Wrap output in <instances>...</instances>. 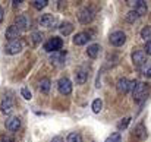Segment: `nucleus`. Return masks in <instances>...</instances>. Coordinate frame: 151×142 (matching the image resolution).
Here are the masks:
<instances>
[{"mask_svg":"<svg viewBox=\"0 0 151 142\" xmlns=\"http://www.w3.org/2000/svg\"><path fill=\"white\" fill-rule=\"evenodd\" d=\"M90 40H91V38H90V34H88V32H78V34L73 37V44H76V46H84V44H87Z\"/></svg>","mask_w":151,"mask_h":142,"instance_id":"12","label":"nucleus"},{"mask_svg":"<svg viewBox=\"0 0 151 142\" xmlns=\"http://www.w3.org/2000/svg\"><path fill=\"white\" fill-rule=\"evenodd\" d=\"M78 19H79L81 24H85V25H87V24H90V22L94 19V13H93V10H91L90 7H84V9L79 10Z\"/></svg>","mask_w":151,"mask_h":142,"instance_id":"7","label":"nucleus"},{"mask_svg":"<svg viewBox=\"0 0 151 142\" xmlns=\"http://www.w3.org/2000/svg\"><path fill=\"white\" fill-rule=\"evenodd\" d=\"M56 24V18L51 15V13H46L40 18V25L41 27H46V28H51L53 25Z\"/></svg>","mask_w":151,"mask_h":142,"instance_id":"14","label":"nucleus"},{"mask_svg":"<svg viewBox=\"0 0 151 142\" xmlns=\"http://www.w3.org/2000/svg\"><path fill=\"white\" fill-rule=\"evenodd\" d=\"M68 142H82V136L78 132H72L68 135Z\"/></svg>","mask_w":151,"mask_h":142,"instance_id":"23","label":"nucleus"},{"mask_svg":"<svg viewBox=\"0 0 151 142\" xmlns=\"http://www.w3.org/2000/svg\"><path fill=\"white\" fill-rule=\"evenodd\" d=\"M50 142H63V139H62L60 136H54V138H53Z\"/></svg>","mask_w":151,"mask_h":142,"instance_id":"34","label":"nucleus"},{"mask_svg":"<svg viewBox=\"0 0 151 142\" xmlns=\"http://www.w3.org/2000/svg\"><path fill=\"white\" fill-rule=\"evenodd\" d=\"M100 50L101 48L99 44H91V46L88 47V50H87V54H88V57H91V59H97Z\"/></svg>","mask_w":151,"mask_h":142,"instance_id":"19","label":"nucleus"},{"mask_svg":"<svg viewBox=\"0 0 151 142\" xmlns=\"http://www.w3.org/2000/svg\"><path fill=\"white\" fill-rule=\"evenodd\" d=\"M57 90H59V93L62 95H69L72 93V84H70V81H69L68 78L59 79V82H57Z\"/></svg>","mask_w":151,"mask_h":142,"instance_id":"6","label":"nucleus"},{"mask_svg":"<svg viewBox=\"0 0 151 142\" xmlns=\"http://www.w3.org/2000/svg\"><path fill=\"white\" fill-rule=\"evenodd\" d=\"M59 31L62 35H69L72 31H73V25L70 22H63L60 27H59Z\"/></svg>","mask_w":151,"mask_h":142,"instance_id":"18","label":"nucleus"},{"mask_svg":"<svg viewBox=\"0 0 151 142\" xmlns=\"http://www.w3.org/2000/svg\"><path fill=\"white\" fill-rule=\"evenodd\" d=\"M15 25L21 29V32L22 31H25L28 27H29V21H28V18L25 16V15H19L16 19H15Z\"/></svg>","mask_w":151,"mask_h":142,"instance_id":"16","label":"nucleus"},{"mask_svg":"<svg viewBox=\"0 0 151 142\" xmlns=\"http://www.w3.org/2000/svg\"><path fill=\"white\" fill-rule=\"evenodd\" d=\"M0 108H1V113H4V114H10L12 110H13V101H12V98H10V97H4L3 101H1Z\"/></svg>","mask_w":151,"mask_h":142,"instance_id":"13","label":"nucleus"},{"mask_svg":"<svg viewBox=\"0 0 151 142\" xmlns=\"http://www.w3.org/2000/svg\"><path fill=\"white\" fill-rule=\"evenodd\" d=\"M104 142H120V136H119V133H113L111 136H109Z\"/></svg>","mask_w":151,"mask_h":142,"instance_id":"31","label":"nucleus"},{"mask_svg":"<svg viewBox=\"0 0 151 142\" xmlns=\"http://www.w3.org/2000/svg\"><path fill=\"white\" fill-rule=\"evenodd\" d=\"M144 51H145V54H148V56H151V41H148V43H145V47H144Z\"/></svg>","mask_w":151,"mask_h":142,"instance_id":"33","label":"nucleus"},{"mask_svg":"<svg viewBox=\"0 0 151 142\" xmlns=\"http://www.w3.org/2000/svg\"><path fill=\"white\" fill-rule=\"evenodd\" d=\"M75 82H76L78 85L85 84V82H87V73H85L84 70H78V72L75 73Z\"/></svg>","mask_w":151,"mask_h":142,"instance_id":"20","label":"nucleus"},{"mask_svg":"<svg viewBox=\"0 0 151 142\" xmlns=\"http://www.w3.org/2000/svg\"><path fill=\"white\" fill-rule=\"evenodd\" d=\"M132 63L137 67H142L147 63V54H145V51L144 50H135L132 53Z\"/></svg>","mask_w":151,"mask_h":142,"instance_id":"5","label":"nucleus"},{"mask_svg":"<svg viewBox=\"0 0 151 142\" xmlns=\"http://www.w3.org/2000/svg\"><path fill=\"white\" fill-rule=\"evenodd\" d=\"M0 142H13V138L10 135H1L0 136Z\"/></svg>","mask_w":151,"mask_h":142,"instance_id":"32","label":"nucleus"},{"mask_svg":"<svg viewBox=\"0 0 151 142\" xmlns=\"http://www.w3.org/2000/svg\"><path fill=\"white\" fill-rule=\"evenodd\" d=\"M63 46V41H62V38H59V37H53L50 38L46 44H44V50L46 51H49V53H56V51H60V48Z\"/></svg>","mask_w":151,"mask_h":142,"instance_id":"4","label":"nucleus"},{"mask_svg":"<svg viewBox=\"0 0 151 142\" xmlns=\"http://www.w3.org/2000/svg\"><path fill=\"white\" fill-rule=\"evenodd\" d=\"M24 47V44H22V41L21 40H15V41H10L6 48H4V51L7 53V54H18L21 50Z\"/></svg>","mask_w":151,"mask_h":142,"instance_id":"10","label":"nucleus"},{"mask_svg":"<svg viewBox=\"0 0 151 142\" xmlns=\"http://www.w3.org/2000/svg\"><path fill=\"white\" fill-rule=\"evenodd\" d=\"M109 40H110V44H111V46H114V47H120V46L125 44V41H126V35H125V32H122V31H114V32L110 34Z\"/></svg>","mask_w":151,"mask_h":142,"instance_id":"3","label":"nucleus"},{"mask_svg":"<svg viewBox=\"0 0 151 142\" xmlns=\"http://www.w3.org/2000/svg\"><path fill=\"white\" fill-rule=\"evenodd\" d=\"M132 94H134L135 101H138V103L144 101V100L147 98V94H148V85L144 84V82H137V85H135Z\"/></svg>","mask_w":151,"mask_h":142,"instance_id":"1","label":"nucleus"},{"mask_svg":"<svg viewBox=\"0 0 151 142\" xmlns=\"http://www.w3.org/2000/svg\"><path fill=\"white\" fill-rule=\"evenodd\" d=\"M138 18H139V15H138V13H137L135 10H131V12H129V13L126 15V21H128L129 24H134V22H135V21L138 19Z\"/></svg>","mask_w":151,"mask_h":142,"instance_id":"25","label":"nucleus"},{"mask_svg":"<svg viewBox=\"0 0 151 142\" xmlns=\"http://www.w3.org/2000/svg\"><path fill=\"white\" fill-rule=\"evenodd\" d=\"M3 15H4V13H3V9L0 7V22L3 21Z\"/></svg>","mask_w":151,"mask_h":142,"instance_id":"36","label":"nucleus"},{"mask_svg":"<svg viewBox=\"0 0 151 142\" xmlns=\"http://www.w3.org/2000/svg\"><path fill=\"white\" fill-rule=\"evenodd\" d=\"M21 95H22L25 100H31V98H32V95H31L28 88H22V90H21Z\"/></svg>","mask_w":151,"mask_h":142,"instance_id":"30","label":"nucleus"},{"mask_svg":"<svg viewBox=\"0 0 151 142\" xmlns=\"http://www.w3.org/2000/svg\"><path fill=\"white\" fill-rule=\"evenodd\" d=\"M65 59H66V51H56V53H53V56H51V62L56 63V65L65 63Z\"/></svg>","mask_w":151,"mask_h":142,"instance_id":"17","label":"nucleus"},{"mask_svg":"<svg viewBox=\"0 0 151 142\" xmlns=\"http://www.w3.org/2000/svg\"><path fill=\"white\" fill-rule=\"evenodd\" d=\"M31 38H32V44H34V46H37L38 43H41V40H43V35H41L40 32H34V34L31 35Z\"/></svg>","mask_w":151,"mask_h":142,"instance_id":"29","label":"nucleus"},{"mask_svg":"<svg viewBox=\"0 0 151 142\" xmlns=\"http://www.w3.org/2000/svg\"><path fill=\"white\" fill-rule=\"evenodd\" d=\"M47 4H49V1H47V0H35V1H32V6H34L35 9H38V10L44 9Z\"/></svg>","mask_w":151,"mask_h":142,"instance_id":"24","label":"nucleus"},{"mask_svg":"<svg viewBox=\"0 0 151 142\" xmlns=\"http://www.w3.org/2000/svg\"><path fill=\"white\" fill-rule=\"evenodd\" d=\"M129 122H131V117H125L123 120H120V122H119V125H117V129H119V131H122V129H126V128H128V125H129Z\"/></svg>","mask_w":151,"mask_h":142,"instance_id":"27","label":"nucleus"},{"mask_svg":"<svg viewBox=\"0 0 151 142\" xmlns=\"http://www.w3.org/2000/svg\"><path fill=\"white\" fill-rule=\"evenodd\" d=\"M19 126H21V119L19 117H10V119L6 120V129L10 131V132L18 131Z\"/></svg>","mask_w":151,"mask_h":142,"instance_id":"15","label":"nucleus"},{"mask_svg":"<svg viewBox=\"0 0 151 142\" xmlns=\"http://www.w3.org/2000/svg\"><path fill=\"white\" fill-rule=\"evenodd\" d=\"M141 72H142V75H144V76L151 78V63H145V65H144V67L141 69Z\"/></svg>","mask_w":151,"mask_h":142,"instance_id":"28","label":"nucleus"},{"mask_svg":"<svg viewBox=\"0 0 151 142\" xmlns=\"http://www.w3.org/2000/svg\"><path fill=\"white\" fill-rule=\"evenodd\" d=\"M40 91L44 94H49V91H50V79L49 78H43L40 81Z\"/></svg>","mask_w":151,"mask_h":142,"instance_id":"21","label":"nucleus"},{"mask_svg":"<svg viewBox=\"0 0 151 142\" xmlns=\"http://www.w3.org/2000/svg\"><path fill=\"white\" fill-rule=\"evenodd\" d=\"M129 6H134L135 7V12L141 16V15H144V13H147V3L144 1V0H128L126 1Z\"/></svg>","mask_w":151,"mask_h":142,"instance_id":"8","label":"nucleus"},{"mask_svg":"<svg viewBox=\"0 0 151 142\" xmlns=\"http://www.w3.org/2000/svg\"><path fill=\"white\" fill-rule=\"evenodd\" d=\"M132 138H135L137 141H144L147 138V129H145L144 123H139L135 126V129L132 132Z\"/></svg>","mask_w":151,"mask_h":142,"instance_id":"9","label":"nucleus"},{"mask_svg":"<svg viewBox=\"0 0 151 142\" xmlns=\"http://www.w3.org/2000/svg\"><path fill=\"white\" fill-rule=\"evenodd\" d=\"M101 107H103V101H101L100 98H97V100L93 101V111H94V113H100Z\"/></svg>","mask_w":151,"mask_h":142,"instance_id":"26","label":"nucleus"},{"mask_svg":"<svg viewBox=\"0 0 151 142\" xmlns=\"http://www.w3.org/2000/svg\"><path fill=\"white\" fill-rule=\"evenodd\" d=\"M19 35H21V29H19L16 25H10V27L6 29V40H9V41L18 40Z\"/></svg>","mask_w":151,"mask_h":142,"instance_id":"11","label":"nucleus"},{"mask_svg":"<svg viewBox=\"0 0 151 142\" xmlns=\"http://www.w3.org/2000/svg\"><path fill=\"white\" fill-rule=\"evenodd\" d=\"M12 3H13V6H18V4H19V3H22V1H21V0H13Z\"/></svg>","mask_w":151,"mask_h":142,"instance_id":"35","label":"nucleus"},{"mask_svg":"<svg viewBox=\"0 0 151 142\" xmlns=\"http://www.w3.org/2000/svg\"><path fill=\"white\" fill-rule=\"evenodd\" d=\"M141 38H144L147 43H148V41H151V27H150V25L142 28V31H141Z\"/></svg>","mask_w":151,"mask_h":142,"instance_id":"22","label":"nucleus"},{"mask_svg":"<svg viewBox=\"0 0 151 142\" xmlns=\"http://www.w3.org/2000/svg\"><path fill=\"white\" fill-rule=\"evenodd\" d=\"M135 85H137V81H129V79H126V78H120V79L117 81L116 88H117V93H119V94H126V93H129L131 90L134 91Z\"/></svg>","mask_w":151,"mask_h":142,"instance_id":"2","label":"nucleus"}]
</instances>
